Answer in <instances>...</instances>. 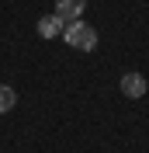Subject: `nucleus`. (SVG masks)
<instances>
[{
    "mask_svg": "<svg viewBox=\"0 0 149 153\" xmlns=\"http://www.w3.org/2000/svg\"><path fill=\"white\" fill-rule=\"evenodd\" d=\"M63 38H66V45L80 49V52H94V49H97V31H94V25H87V21H69L63 28Z\"/></svg>",
    "mask_w": 149,
    "mask_h": 153,
    "instance_id": "1",
    "label": "nucleus"
},
{
    "mask_svg": "<svg viewBox=\"0 0 149 153\" xmlns=\"http://www.w3.org/2000/svg\"><path fill=\"white\" fill-rule=\"evenodd\" d=\"M87 10V0H56V14L63 25H69V21H80V14Z\"/></svg>",
    "mask_w": 149,
    "mask_h": 153,
    "instance_id": "2",
    "label": "nucleus"
},
{
    "mask_svg": "<svg viewBox=\"0 0 149 153\" xmlns=\"http://www.w3.org/2000/svg\"><path fill=\"white\" fill-rule=\"evenodd\" d=\"M146 91H149V80H146L142 73H125V76H121V94H125V97L139 101Z\"/></svg>",
    "mask_w": 149,
    "mask_h": 153,
    "instance_id": "3",
    "label": "nucleus"
},
{
    "mask_svg": "<svg viewBox=\"0 0 149 153\" xmlns=\"http://www.w3.org/2000/svg\"><path fill=\"white\" fill-rule=\"evenodd\" d=\"M63 21L56 18V14H45V18H38V35L42 38H63Z\"/></svg>",
    "mask_w": 149,
    "mask_h": 153,
    "instance_id": "4",
    "label": "nucleus"
},
{
    "mask_svg": "<svg viewBox=\"0 0 149 153\" xmlns=\"http://www.w3.org/2000/svg\"><path fill=\"white\" fill-rule=\"evenodd\" d=\"M14 105H18V94H14V87L0 84V115H4V111H10Z\"/></svg>",
    "mask_w": 149,
    "mask_h": 153,
    "instance_id": "5",
    "label": "nucleus"
}]
</instances>
